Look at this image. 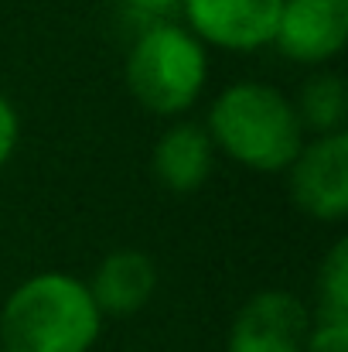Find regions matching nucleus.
Returning <instances> with one entry per match:
<instances>
[{"instance_id":"obj_1","label":"nucleus","mask_w":348,"mask_h":352,"mask_svg":"<svg viewBox=\"0 0 348 352\" xmlns=\"http://www.w3.org/2000/svg\"><path fill=\"white\" fill-rule=\"evenodd\" d=\"M100 332L103 315L89 287L62 270L17 284L0 311L3 352H89Z\"/></svg>"},{"instance_id":"obj_2","label":"nucleus","mask_w":348,"mask_h":352,"mask_svg":"<svg viewBox=\"0 0 348 352\" xmlns=\"http://www.w3.org/2000/svg\"><path fill=\"white\" fill-rule=\"evenodd\" d=\"M209 137L249 171H287L304 147V126L294 103L266 82H232L209 113Z\"/></svg>"},{"instance_id":"obj_3","label":"nucleus","mask_w":348,"mask_h":352,"mask_svg":"<svg viewBox=\"0 0 348 352\" xmlns=\"http://www.w3.org/2000/svg\"><path fill=\"white\" fill-rule=\"evenodd\" d=\"M205 79V45L181 24H150L126 55V86L157 117H178L195 107Z\"/></svg>"},{"instance_id":"obj_4","label":"nucleus","mask_w":348,"mask_h":352,"mask_svg":"<svg viewBox=\"0 0 348 352\" xmlns=\"http://www.w3.org/2000/svg\"><path fill=\"white\" fill-rule=\"evenodd\" d=\"M290 171L294 206L318 223H342L348 216V133H321L301 147Z\"/></svg>"},{"instance_id":"obj_5","label":"nucleus","mask_w":348,"mask_h":352,"mask_svg":"<svg viewBox=\"0 0 348 352\" xmlns=\"http://www.w3.org/2000/svg\"><path fill=\"white\" fill-rule=\"evenodd\" d=\"M311 332L308 305L290 291H259L232 318L226 352H301Z\"/></svg>"},{"instance_id":"obj_6","label":"nucleus","mask_w":348,"mask_h":352,"mask_svg":"<svg viewBox=\"0 0 348 352\" xmlns=\"http://www.w3.org/2000/svg\"><path fill=\"white\" fill-rule=\"evenodd\" d=\"M283 0H181L188 31L226 52H256L273 45Z\"/></svg>"},{"instance_id":"obj_7","label":"nucleus","mask_w":348,"mask_h":352,"mask_svg":"<svg viewBox=\"0 0 348 352\" xmlns=\"http://www.w3.org/2000/svg\"><path fill=\"white\" fill-rule=\"evenodd\" d=\"M348 41V0H283L273 45L301 65H325Z\"/></svg>"},{"instance_id":"obj_8","label":"nucleus","mask_w":348,"mask_h":352,"mask_svg":"<svg viewBox=\"0 0 348 352\" xmlns=\"http://www.w3.org/2000/svg\"><path fill=\"white\" fill-rule=\"evenodd\" d=\"M100 315H137L154 287H157V267L143 250H113L93 274V280L86 284Z\"/></svg>"},{"instance_id":"obj_9","label":"nucleus","mask_w":348,"mask_h":352,"mask_svg":"<svg viewBox=\"0 0 348 352\" xmlns=\"http://www.w3.org/2000/svg\"><path fill=\"white\" fill-rule=\"evenodd\" d=\"M154 175L157 182L167 188V192H178V195H188V192H198L212 168H216V144L209 137L205 126L198 123H174L154 147Z\"/></svg>"},{"instance_id":"obj_10","label":"nucleus","mask_w":348,"mask_h":352,"mask_svg":"<svg viewBox=\"0 0 348 352\" xmlns=\"http://www.w3.org/2000/svg\"><path fill=\"white\" fill-rule=\"evenodd\" d=\"M297 120L304 130H314L318 137L321 133H338L345 130L348 120V89L345 79L335 76V72H318L304 82L301 89V100H297Z\"/></svg>"},{"instance_id":"obj_11","label":"nucleus","mask_w":348,"mask_h":352,"mask_svg":"<svg viewBox=\"0 0 348 352\" xmlns=\"http://www.w3.org/2000/svg\"><path fill=\"white\" fill-rule=\"evenodd\" d=\"M321 315L318 322H348V239H338L321 260L318 274Z\"/></svg>"},{"instance_id":"obj_12","label":"nucleus","mask_w":348,"mask_h":352,"mask_svg":"<svg viewBox=\"0 0 348 352\" xmlns=\"http://www.w3.org/2000/svg\"><path fill=\"white\" fill-rule=\"evenodd\" d=\"M301 352H348V322H318V325H311Z\"/></svg>"},{"instance_id":"obj_13","label":"nucleus","mask_w":348,"mask_h":352,"mask_svg":"<svg viewBox=\"0 0 348 352\" xmlns=\"http://www.w3.org/2000/svg\"><path fill=\"white\" fill-rule=\"evenodd\" d=\"M17 133H21V123H17V110L10 107L7 96H0V168L10 161L14 147H17Z\"/></svg>"},{"instance_id":"obj_14","label":"nucleus","mask_w":348,"mask_h":352,"mask_svg":"<svg viewBox=\"0 0 348 352\" xmlns=\"http://www.w3.org/2000/svg\"><path fill=\"white\" fill-rule=\"evenodd\" d=\"M126 3L137 7V10H143V14H164V10L178 7L181 0H126Z\"/></svg>"}]
</instances>
